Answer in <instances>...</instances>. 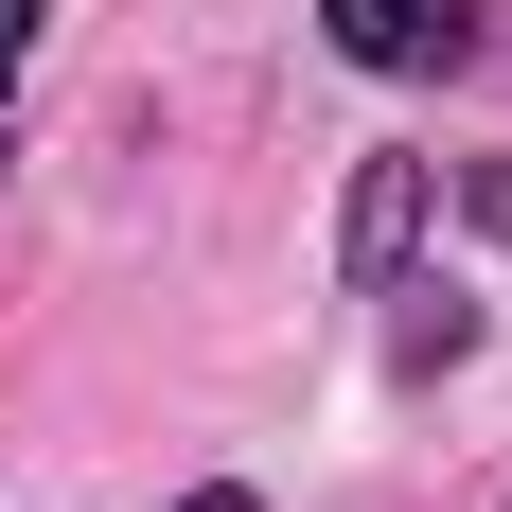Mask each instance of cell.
<instances>
[{
    "instance_id": "6da1fadb",
    "label": "cell",
    "mask_w": 512,
    "mask_h": 512,
    "mask_svg": "<svg viewBox=\"0 0 512 512\" xmlns=\"http://www.w3.org/2000/svg\"><path fill=\"white\" fill-rule=\"evenodd\" d=\"M354 71H460V0H318Z\"/></svg>"
},
{
    "instance_id": "7a4b0ae2",
    "label": "cell",
    "mask_w": 512,
    "mask_h": 512,
    "mask_svg": "<svg viewBox=\"0 0 512 512\" xmlns=\"http://www.w3.org/2000/svg\"><path fill=\"white\" fill-rule=\"evenodd\" d=\"M407 212H424V159H371V177H354V283L407 265Z\"/></svg>"
},
{
    "instance_id": "3957f363",
    "label": "cell",
    "mask_w": 512,
    "mask_h": 512,
    "mask_svg": "<svg viewBox=\"0 0 512 512\" xmlns=\"http://www.w3.org/2000/svg\"><path fill=\"white\" fill-rule=\"evenodd\" d=\"M389 354H407V371H442V354H477V301H407V318H389Z\"/></svg>"
},
{
    "instance_id": "277c9868",
    "label": "cell",
    "mask_w": 512,
    "mask_h": 512,
    "mask_svg": "<svg viewBox=\"0 0 512 512\" xmlns=\"http://www.w3.org/2000/svg\"><path fill=\"white\" fill-rule=\"evenodd\" d=\"M36 18H53V0H0V89L36 71Z\"/></svg>"
},
{
    "instance_id": "5b68a950",
    "label": "cell",
    "mask_w": 512,
    "mask_h": 512,
    "mask_svg": "<svg viewBox=\"0 0 512 512\" xmlns=\"http://www.w3.org/2000/svg\"><path fill=\"white\" fill-rule=\"evenodd\" d=\"M177 512H248V495H177Z\"/></svg>"
}]
</instances>
